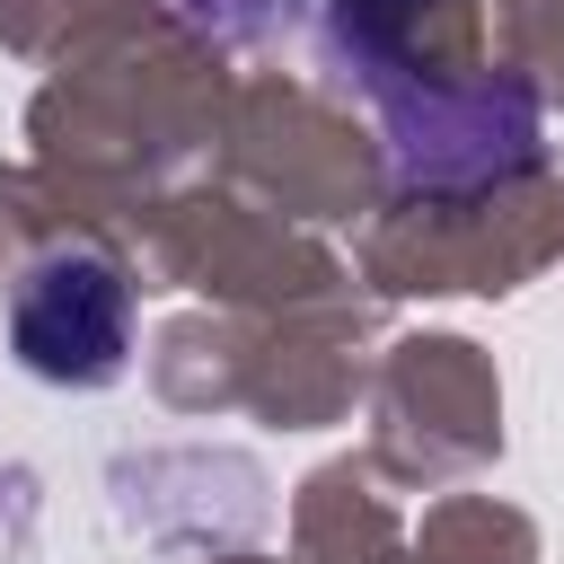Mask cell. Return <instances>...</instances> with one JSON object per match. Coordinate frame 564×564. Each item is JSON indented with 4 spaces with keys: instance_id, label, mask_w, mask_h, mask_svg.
Wrapping results in <instances>:
<instances>
[{
    "instance_id": "1",
    "label": "cell",
    "mask_w": 564,
    "mask_h": 564,
    "mask_svg": "<svg viewBox=\"0 0 564 564\" xmlns=\"http://www.w3.org/2000/svg\"><path fill=\"white\" fill-rule=\"evenodd\" d=\"M9 344L35 379L53 388H106L123 370V344H132V291L106 256L88 247H53L18 273L9 291Z\"/></svg>"
}]
</instances>
